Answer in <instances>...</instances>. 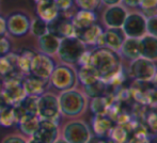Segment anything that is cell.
Segmentation results:
<instances>
[{
	"mask_svg": "<svg viewBox=\"0 0 157 143\" xmlns=\"http://www.w3.org/2000/svg\"><path fill=\"white\" fill-rule=\"evenodd\" d=\"M29 32L33 36H36V37L44 36L47 32H49V30H48V23H46L45 21L41 19L40 17H35L34 19L31 21Z\"/></svg>",
	"mask_w": 157,
	"mask_h": 143,
	"instance_id": "obj_28",
	"label": "cell"
},
{
	"mask_svg": "<svg viewBox=\"0 0 157 143\" xmlns=\"http://www.w3.org/2000/svg\"><path fill=\"white\" fill-rule=\"evenodd\" d=\"M96 21L97 16L94 11L82 10V9L75 12L74 15L71 17V21L76 29V33L79 30H82L85 28L89 27V26L93 25V24L96 23Z\"/></svg>",
	"mask_w": 157,
	"mask_h": 143,
	"instance_id": "obj_20",
	"label": "cell"
},
{
	"mask_svg": "<svg viewBox=\"0 0 157 143\" xmlns=\"http://www.w3.org/2000/svg\"><path fill=\"white\" fill-rule=\"evenodd\" d=\"M139 54L140 57L149 59L151 61H157V37L145 33L138 39Z\"/></svg>",
	"mask_w": 157,
	"mask_h": 143,
	"instance_id": "obj_17",
	"label": "cell"
},
{
	"mask_svg": "<svg viewBox=\"0 0 157 143\" xmlns=\"http://www.w3.org/2000/svg\"><path fill=\"white\" fill-rule=\"evenodd\" d=\"M11 51V44L10 41L6 39V36H0V57L6 56V54Z\"/></svg>",
	"mask_w": 157,
	"mask_h": 143,
	"instance_id": "obj_37",
	"label": "cell"
},
{
	"mask_svg": "<svg viewBox=\"0 0 157 143\" xmlns=\"http://www.w3.org/2000/svg\"><path fill=\"white\" fill-rule=\"evenodd\" d=\"M55 62L52 57L42 52H34L30 66V74L42 79L48 80L55 69Z\"/></svg>",
	"mask_w": 157,
	"mask_h": 143,
	"instance_id": "obj_10",
	"label": "cell"
},
{
	"mask_svg": "<svg viewBox=\"0 0 157 143\" xmlns=\"http://www.w3.org/2000/svg\"><path fill=\"white\" fill-rule=\"evenodd\" d=\"M101 3L105 4L107 6H116V4L122 3V0H101Z\"/></svg>",
	"mask_w": 157,
	"mask_h": 143,
	"instance_id": "obj_40",
	"label": "cell"
},
{
	"mask_svg": "<svg viewBox=\"0 0 157 143\" xmlns=\"http://www.w3.org/2000/svg\"><path fill=\"white\" fill-rule=\"evenodd\" d=\"M31 19L23 12L12 13L6 18V31L10 36L15 37L25 36L30 30Z\"/></svg>",
	"mask_w": 157,
	"mask_h": 143,
	"instance_id": "obj_11",
	"label": "cell"
},
{
	"mask_svg": "<svg viewBox=\"0 0 157 143\" xmlns=\"http://www.w3.org/2000/svg\"><path fill=\"white\" fill-rule=\"evenodd\" d=\"M121 56L128 60L132 61L135 59L139 58L140 54H139V46H138V39L135 37H126L123 42L121 49L119 51Z\"/></svg>",
	"mask_w": 157,
	"mask_h": 143,
	"instance_id": "obj_22",
	"label": "cell"
},
{
	"mask_svg": "<svg viewBox=\"0 0 157 143\" xmlns=\"http://www.w3.org/2000/svg\"><path fill=\"white\" fill-rule=\"evenodd\" d=\"M126 37L140 39L147 33V16L140 12L128 13L122 26Z\"/></svg>",
	"mask_w": 157,
	"mask_h": 143,
	"instance_id": "obj_8",
	"label": "cell"
},
{
	"mask_svg": "<svg viewBox=\"0 0 157 143\" xmlns=\"http://www.w3.org/2000/svg\"><path fill=\"white\" fill-rule=\"evenodd\" d=\"M8 33L6 31V19L0 15V36H6Z\"/></svg>",
	"mask_w": 157,
	"mask_h": 143,
	"instance_id": "obj_38",
	"label": "cell"
},
{
	"mask_svg": "<svg viewBox=\"0 0 157 143\" xmlns=\"http://www.w3.org/2000/svg\"><path fill=\"white\" fill-rule=\"evenodd\" d=\"M60 138L67 143H87L92 139L89 125L81 120H72L63 125Z\"/></svg>",
	"mask_w": 157,
	"mask_h": 143,
	"instance_id": "obj_5",
	"label": "cell"
},
{
	"mask_svg": "<svg viewBox=\"0 0 157 143\" xmlns=\"http://www.w3.org/2000/svg\"><path fill=\"white\" fill-rule=\"evenodd\" d=\"M128 12L122 3L107 6L103 13V23L107 28H122Z\"/></svg>",
	"mask_w": 157,
	"mask_h": 143,
	"instance_id": "obj_12",
	"label": "cell"
},
{
	"mask_svg": "<svg viewBox=\"0 0 157 143\" xmlns=\"http://www.w3.org/2000/svg\"><path fill=\"white\" fill-rule=\"evenodd\" d=\"M16 124L13 106H8L0 110V125L3 127H10Z\"/></svg>",
	"mask_w": 157,
	"mask_h": 143,
	"instance_id": "obj_29",
	"label": "cell"
},
{
	"mask_svg": "<svg viewBox=\"0 0 157 143\" xmlns=\"http://www.w3.org/2000/svg\"><path fill=\"white\" fill-rule=\"evenodd\" d=\"M110 137L117 142H124L126 140V130L122 127H114V128H111V130L109 131Z\"/></svg>",
	"mask_w": 157,
	"mask_h": 143,
	"instance_id": "obj_35",
	"label": "cell"
},
{
	"mask_svg": "<svg viewBox=\"0 0 157 143\" xmlns=\"http://www.w3.org/2000/svg\"><path fill=\"white\" fill-rule=\"evenodd\" d=\"M34 1H35V0H34Z\"/></svg>",
	"mask_w": 157,
	"mask_h": 143,
	"instance_id": "obj_42",
	"label": "cell"
},
{
	"mask_svg": "<svg viewBox=\"0 0 157 143\" xmlns=\"http://www.w3.org/2000/svg\"><path fill=\"white\" fill-rule=\"evenodd\" d=\"M61 39L59 36H55L54 33L47 32L44 36L37 37V47L39 51L42 54L48 55L50 57L57 56L58 48L60 45Z\"/></svg>",
	"mask_w": 157,
	"mask_h": 143,
	"instance_id": "obj_19",
	"label": "cell"
},
{
	"mask_svg": "<svg viewBox=\"0 0 157 143\" xmlns=\"http://www.w3.org/2000/svg\"><path fill=\"white\" fill-rule=\"evenodd\" d=\"M87 50V46L77 36L62 37L58 48L57 56L61 62L75 65L78 63L81 55Z\"/></svg>",
	"mask_w": 157,
	"mask_h": 143,
	"instance_id": "obj_4",
	"label": "cell"
},
{
	"mask_svg": "<svg viewBox=\"0 0 157 143\" xmlns=\"http://www.w3.org/2000/svg\"><path fill=\"white\" fill-rule=\"evenodd\" d=\"M48 81L50 87L59 91L73 89V88H76L78 83L77 71L73 65L62 62L58 65H55V69Z\"/></svg>",
	"mask_w": 157,
	"mask_h": 143,
	"instance_id": "obj_3",
	"label": "cell"
},
{
	"mask_svg": "<svg viewBox=\"0 0 157 143\" xmlns=\"http://www.w3.org/2000/svg\"><path fill=\"white\" fill-rule=\"evenodd\" d=\"M34 52L31 50H24L19 55H17L16 60V69L18 70L21 74L25 75L30 74V66H31V61L33 58Z\"/></svg>",
	"mask_w": 157,
	"mask_h": 143,
	"instance_id": "obj_26",
	"label": "cell"
},
{
	"mask_svg": "<svg viewBox=\"0 0 157 143\" xmlns=\"http://www.w3.org/2000/svg\"><path fill=\"white\" fill-rule=\"evenodd\" d=\"M104 30L97 24L89 26L82 30L77 31L76 36L85 44L86 46H98L103 47L104 46Z\"/></svg>",
	"mask_w": 157,
	"mask_h": 143,
	"instance_id": "obj_13",
	"label": "cell"
},
{
	"mask_svg": "<svg viewBox=\"0 0 157 143\" xmlns=\"http://www.w3.org/2000/svg\"><path fill=\"white\" fill-rule=\"evenodd\" d=\"M129 71L130 75L135 79L147 82V81L153 80L154 76L157 73V66L154 61L139 57L130 62Z\"/></svg>",
	"mask_w": 157,
	"mask_h": 143,
	"instance_id": "obj_9",
	"label": "cell"
},
{
	"mask_svg": "<svg viewBox=\"0 0 157 143\" xmlns=\"http://www.w3.org/2000/svg\"><path fill=\"white\" fill-rule=\"evenodd\" d=\"M103 37L105 47L119 52L123 42L126 39V36L122 28H107V30L104 31Z\"/></svg>",
	"mask_w": 157,
	"mask_h": 143,
	"instance_id": "obj_18",
	"label": "cell"
},
{
	"mask_svg": "<svg viewBox=\"0 0 157 143\" xmlns=\"http://www.w3.org/2000/svg\"><path fill=\"white\" fill-rule=\"evenodd\" d=\"M23 85L26 95L39 96L45 91H47L48 87H49V81L46 79L39 78L32 74H28L24 76Z\"/></svg>",
	"mask_w": 157,
	"mask_h": 143,
	"instance_id": "obj_15",
	"label": "cell"
},
{
	"mask_svg": "<svg viewBox=\"0 0 157 143\" xmlns=\"http://www.w3.org/2000/svg\"><path fill=\"white\" fill-rule=\"evenodd\" d=\"M17 125H18L21 133L23 135H25L26 137L30 138L36 131V129L39 128L40 118L37 115L25 116L17 123Z\"/></svg>",
	"mask_w": 157,
	"mask_h": 143,
	"instance_id": "obj_25",
	"label": "cell"
},
{
	"mask_svg": "<svg viewBox=\"0 0 157 143\" xmlns=\"http://www.w3.org/2000/svg\"><path fill=\"white\" fill-rule=\"evenodd\" d=\"M77 77H78V82H80L82 87L91 85L99 79L96 70L91 64L79 66V70L77 71Z\"/></svg>",
	"mask_w": 157,
	"mask_h": 143,
	"instance_id": "obj_23",
	"label": "cell"
},
{
	"mask_svg": "<svg viewBox=\"0 0 157 143\" xmlns=\"http://www.w3.org/2000/svg\"><path fill=\"white\" fill-rule=\"evenodd\" d=\"M2 143H26L29 142V138L26 137L23 134L13 133L10 135H6L3 139L1 140Z\"/></svg>",
	"mask_w": 157,
	"mask_h": 143,
	"instance_id": "obj_32",
	"label": "cell"
},
{
	"mask_svg": "<svg viewBox=\"0 0 157 143\" xmlns=\"http://www.w3.org/2000/svg\"><path fill=\"white\" fill-rule=\"evenodd\" d=\"M75 0H55V3H56L58 10L60 11V13L64 15L65 17H68V13L71 10H73V6H74Z\"/></svg>",
	"mask_w": 157,
	"mask_h": 143,
	"instance_id": "obj_31",
	"label": "cell"
},
{
	"mask_svg": "<svg viewBox=\"0 0 157 143\" xmlns=\"http://www.w3.org/2000/svg\"><path fill=\"white\" fill-rule=\"evenodd\" d=\"M153 81H154V82H155L156 85H157V73H156V75H155V76H154V78H153Z\"/></svg>",
	"mask_w": 157,
	"mask_h": 143,
	"instance_id": "obj_41",
	"label": "cell"
},
{
	"mask_svg": "<svg viewBox=\"0 0 157 143\" xmlns=\"http://www.w3.org/2000/svg\"><path fill=\"white\" fill-rule=\"evenodd\" d=\"M91 110L95 114H106L107 111V102L103 96L92 98L91 102Z\"/></svg>",
	"mask_w": 157,
	"mask_h": 143,
	"instance_id": "obj_30",
	"label": "cell"
},
{
	"mask_svg": "<svg viewBox=\"0 0 157 143\" xmlns=\"http://www.w3.org/2000/svg\"><path fill=\"white\" fill-rule=\"evenodd\" d=\"M60 138V128L59 123L50 120H41L40 119L39 128L29 138V142L36 143H54Z\"/></svg>",
	"mask_w": 157,
	"mask_h": 143,
	"instance_id": "obj_7",
	"label": "cell"
},
{
	"mask_svg": "<svg viewBox=\"0 0 157 143\" xmlns=\"http://www.w3.org/2000/svg\"><path fill=\"white\" fill-rule=\"evenodd\" d=\"M75 3L79 9L95 11L101 4V0H75Z\"/></svg>",
	"mask_w": 157,
	"mask_h": 143,
	"instance_id": "obj_33",
	"label": "cell"
},
{
	"mask_svg": "<svg viewBox=\"0 0 157 143\" xmlns=\"http://www.w3.org/2000/svg\"><path fill=\"white\" fill-rule=\"evenodd\" d=\"M34 2L37 17L45 21L46 23H52L60 14L55 0H35Z\"/></svg>",
	"mask_w": 157,
	"mask_h": 143,
	"instance_id": "obj_16",
	"label": "cell"
},
{
	"mask_svg": "<svg viewBox=\"0 0 157 143\" xmlns=\"http://www.w3.org/2000/svg\"><path fill=\"white\" fill-rule=\"evenodd\" d=\"M16 60L17 55L9 52L6 56L0 57V78H8L16 74Z\"/></svg>",
	"mask_w": 157,
	"mask_h": 143,
	"instance_id": "obj_21",
	"label": "cell"
},
{
	"mask_svg": "<svg viewBox=\"0 0 157 143\" xmlns=\"http://www.w3.org/2000/svg\"><path fill=\"white\" fill-rule=\"evenodd\" d=\"M86 93L77 88L64 90L58 95L61 115L65 118H78L82 115L89 106Z\"/></svg>",
	"mask_w": 157,
	"mask_h": 143,
	"instance_id": "obj_2",
	"label": "cell"
},
{
	"mask_svg": "<svg viewBox=\"0 0 157 143\" xmlns=\"http://www.w3.org/2000/svg\"><path fill=\"white\" fill-rule=\"evenodd\" d=\"M48 30L50 33H54L55 36H59L60 39L76 36V29L71 21V18L65 17L61 13L56 19L48 24Z\"/></svg>",
	"mask_w": 157,
	"mask_h": 143,
	"instance_id": "obj_14",
	"label": "cell"
},
{
	"mask_svg": "<svg viewBox=\"0 0 157 143\" xmlns=\"http://www.w3.org/2000/svg\"><path fill=\"white\" fill-rule=\"evenodd\" d=\"M147 33L157 37V13L147 17Z\"/></svg>",
	"mask_w": 157,
	"mask_h": 143,
	"instance_id": "obj_34",
	"label": "cell"
},
{
	"mask_svg": "<svg viewBox=\"0 0 157 143\" xmlns=\"http://www.w3.org/2000/svg\"><path fill=\"white\" fill-rule=\"evenodd\" d=\"M105 89H106V82L101 80V79H98V80L91 83V85H85L83 87V92H85L88 97L94 98L103 95L104 92H105Z\"/></svg>",
	"mask_w": 157,
	"mask_h": 143,
	"instance_id": "obj_27",
	"label": "cell"
},
{
	"mask_svg": "<svg viewBox=\"0 0 157 143\" xmlns=\"http://www.w3.org/2000/svg\"><path fill=\"white\" fill-rule=\"evenodd\" d=\"M90 64L96 70L99 79L105 82L116 78L122 67L120 54L105 46L91 51Z\"/></svg>",
	"mask_w": 157,
	"mask_h": 143,
	"instance_id": "obj_1",
	"label": "cell"
},
{
	"mask_svg": "<svg viewBox=\"0 0 157 143\" xmlns=\"http://www.w3.org/2000/svg\"><path fill=\"white\" fill-rule=\"evenodd\" d=\"M36 115L41 120H50L59 123L61 112L58 96L48 91H45L37 96Z\"/></svg>",
	"mask_w": 157,
	"mask_h": 143,
	"instance_id": "obj_6",
	"label": "cell"
},
{
	"mask_svg": "<svg viewBox=\"0 0 157 143\" xmlns=\"http://www.w3.org/2000/svg\"><path fill=\"white\" fill-rule=\"evenodd\" d=\"M138 8L144 12L157 10V0H138Z\"/></svg>",
	"mask_w": 157,
	"mask_h": 143,
	"instance_id": "obj_36",
	"label": "cell"
},
{
	"mask_svg": "<svg viewBox=\"0 0 157 143\" xmlns=\"http://www.w3.org/2000/svg\"><path fill=\"white\" fill-rule=\"evenodd\" d=\"M122 3L129 8H138V0H122Z\"/></svg>",
	"mask_w": 157,
	"mask_h": 143,
	"instance_id": "obj_39",
	"label": "cell"
},
{
	"mask_svg": "<svg viewBox=\"0 0 157 143\" xmlns=\"http://www.w3.org/2000/svg\"><path fill=\"white\" fill-rule=\"evenodd\" d=\"M94 133L98 137H104L108 135L109 131L112 128V123L109 119L106 116V114H95V118L93 119L92 123Z\"/></svg>",
	"mask_w": 157,
	"mask_h": 143,
	"instance_id": "obj_24",
	"label": "cell"
}]
</instances>
